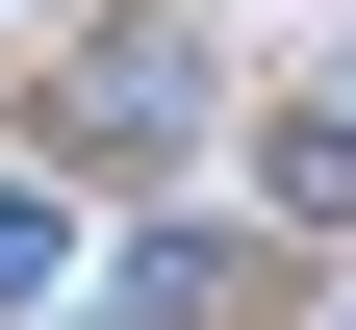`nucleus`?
<instances>
[{
  "instance_id": "obj_4",
  "label": "nucleus",
  "mask_w": 356,
  "mask_h": 330,
  "mask_svg": "<svg viewBox=\"0 0 356 330\" xmlns=\"http://www.w3.org/2000/svg\"><path fill=\"white\" fill-rule=\"evenodd\" d=\"M51 279H76V229H51V204H0V305H51Z\"/></svg>"
},
{
  "instance_id": "obj_2",
  "label": "nucleus",
  "mask_w": 356,
  "mask_h": 330,
  "mask_svg": "<svg viewBox=\"0 0 356 330\" xmlns=\"http://www.w3.org/2000/svg\"><path fill=\"white\" fill-rule=\"evenodd\" d=\"M127 330H229V229H153L127 254Z\"/></svg>"
},
{
  "instance_id": "obj_3",
  "label": "nucleus",
  "mask_w": 356,
  "mask_h": 330,
  "mask_svg": "<svg viewBox=\"0 0 356 330\" xmlns=\"http://www.w3.org/2000/svg\"><path fill=\"white\" fill-rule=\"evenodd\" d=\"M254 178H280L305 229H356V102H331V127H280V153H254Z\"/></svg>"
},
{
  "instance_id": "obj_5",
  "label": "nucleus",
  "mask_w": 356,
  "mask_h": 330,
  "mask_svg": "<svg viewBox=\"0 0 356 330\" xmlns=\"http://www.w3.org/2000/svg\"><path fill=\"white\" fill-rule=\"evenodd\" d=\"M331 330H356V305H331Z\"/></svg>"
},
{
  "instance_id": "obj_1",
  "label": "nucleus",
  "mask_w": 356,
  "mask_h": 330,
  "mask_svg": "<svg viewBox=\"0 0 356 330\" xmlns=\"http://www.w3.org/2000/svg\"><path fill=\"white\" fill-rule=\"evenodd\" d=\"M178 102H204V51H178V26H102V51L51 76V127H76V153H178Z\"/></svg>"
}]
</instances>
